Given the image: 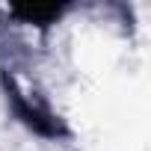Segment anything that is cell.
<instances>
[{"instance_id":"1","label":"cell","mask_w":151,"mask_h":151,"mask_svg":"<svg viewBox=\"0 0 151 151\" xmlns=\"http://www.w3.org/2000/svg\"><path fill=\"white\" fill-rule=\"evenodd\" d=\"M0 83H3L6 101H9V107H12V113L18 116V122H21V124H27L33 133L47 136V139H56V136H62V133H65V127L59 124V119H53V116H50L47 110H42L39 104H33V101L18 89L15 77H9V74L3 71V74H0Z\"/></svg>"},{"instance_id":"2","label":"cell","mask_w":151,"mask_h":151,"mask_svg":"<svg viewBox=\"0 0 151 151\" xmlns=\"http://www.w3.org/2000/svg\"><path fill=\"white\" fill-rule=\"evenodd\" d=\"M65 12L62 3H15L9 9V15L21 24H36V27H50L59 21V15Z\"/></svg>"}]
</instances>
